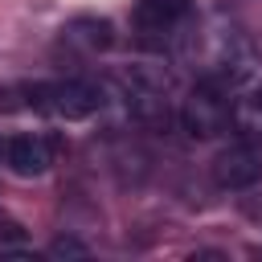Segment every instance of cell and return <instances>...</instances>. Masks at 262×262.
Listing matches in <instances>:
<instances>
[{
  "label": "cell",
  "mask_w": 262,
  "mask_h": 262,
  "mask_svg": "<svg viewBox=\"0 0 262 262\" xmlns=\"http://www.w3.org/2000/svg\"><path fill=\"white\" fill-rule=\"evenodd\" d=\"M66 41L78 45V49H86V53H98V49H111L115 45V29H111V20L82 16V20H74L66 29Z\"/></svg>",
  "instance_id": "cell-6"
},
{
  "label": "cell",
  "mask_w": 262,
  "mask_h": 262,
  "mask_svg": "<svg viewBox=\"0 0 262 262\" xmlns=\"http://www.w3.org/2000/svg\"><path fill=\"white\" fill-rule=\"evenodd\" d=\"M0 160H8V143H0Z\"/></svg>",
  "instance_id": "cell-10"
},
{
  "label": "cell",
  "mask_w": 262,
  "mask_h": 262,
  "mask_svg": "<svg viewBox=\"0 0 262 262\" xmlns=\"http://www.w3.org/2000/svg\"><path fill=\"white\" fill-rule=\"evenodd\" d=\"M53 164V143L41 131H25L16 139H8V168L16 176H41Z\"/></svg>",
  "instance_id": "cell-5"
},
{
  "label": "cell",
  "mask_w": 262,
  "mask_h": 262,
  "mask_svg": "<svg viewBox=\"0 0 262 262\" xmlns=\"http://www.w3.org/2000/svg\"><path fill=\"white\" fill-rule=\"evenodd\" d=\"M49 258H90V246L78 237H53L49 242Z\"/></svg>",
  "instance_id": "cell-8"
},
{
  "label": "cell",
  "mask_w": 262,
  "mask_h": 262,
  "mask_svg": "<svg viewBox=\"0 0 262 262\" xmlns=\"http://www.w3.org/2000/svg\"><path fill=\"white\" fill-rule=\"evenodd\" d=\"M229 106H233V102H225V86L201 78V82L188 90V98L180 102L176 119H180V127H184L188 139H217V135L229 127Z\"/></svg>",
  "instance_id": "cell-2"
},
{
  "label": "cell",
  "mask_w": 262,
  "mask_h": 262,
  "mask_svg": "<svg viewBox=\"0 0 262 262\" xmlns=\"http://www.w3.org/2000/svg\"><path fill=\"white\" fill-rule=\"evenodd\" d=\"M250 94H254V98H258V102H262V78H258V82H254V90H250Z\"/></svg>",
  "instance_id": "cell-9"
},
{
  "label": "cell",
  "mask_w": 262,
  "mask_h": 262,
  "mask_svg": "<svg viewBox=\"0 0 262 262\" xmlns=\"http://www.w3.org/2000/svg\"><path fill=\"white\" fill-rule=\"evenodd\" d=\"M106 90L86 82V78H66V82H37V86H25V106L41 111V115H53V119H66V123H78V119H90L106 106L102 98Z\"/></svg>",
  "instance_id": "cell-1"
},
{
  "label": "cell",
  "mask_w": 262,
  "mask_h": 262,
  "mask_svg": "<svg viewBox=\"0 0 262 262\" xmlns=\"http://www.w3.org/2000/svg\"><path fill=\"white\" fill-rule=\"evenodd\" d=\"M262 180V143H229L225 151H217L213 160V184L225 188V192H242L250 184Z\"/></svg>",
  "instance_id": "cell-3"
},
{
  "label": "cell",
  "mask_w": 262,
  "mask_h": 262,
  "mask_svg": "<svg viewBox=\"0 0 262 262\" xmlns=\"http://www.w3.org/2000/svg\"><path fill=\"white\" fill-rule=\"evenodd\" d=\"M229 127H233L242 139H250V143H262V102H258L254 94L237 98V102L229 106Z\"/></svg>",
  "instance_id": "cell-7"
},
{
  "label": "cell",
  "mask_w": 262,
  "mask_h": 262,
  "mask_svg": "<svg viewBox=\"0 0 262 262\" xmlns=\"http://www.w3.org/2000/svg\"><path fill=\"white\" fill-rule=\"evenodd\" d=\"M192 12V0H135L131 25L143 41H168Z\"/></svg>",
  "instance_id": "cell-4"
}]
</instances>
